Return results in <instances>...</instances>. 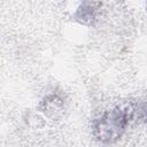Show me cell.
<instances>
[{
    "mask_svg": "<svg viewBox=\"0 0 147 147\" xmlns=\"http://www.w3.org/2000/svg\"><path fill=\"white\" fill-rule=\"evenodd\" d=\"M131 121L129 108L115 106L105 110L92 125V134L96 141L103 145L117 142L124 134Z\"/></svg>",
    "mask_w": 147,
    "mask_h": 147,
    "instance_id": "cell-1",
    "label": "cell"
},
{
    "mask_svg": "<svg viewBox=\"0 0 147 147\" xmlns=\"http://www.w3.org/2000/svg\"><path fill=\"white\" fill-rule=\"evenodd\" d=\"M40 111L48 118H59L64 113V99L57 93L47 94L40 103Z\"/></svg>",
    "mask_w": 147,
    "mask_h": 147,
    "instance_id": "cell-2",
    "label": "cell"
},
{
    "mask_svg": "<svg viewBox=\"0 0 147 147\" xmlns=\"http://www.w3.org/2000/svg\"><path fill=\"white\" fill-rule=\"evenodd\" d=\"M99 3L96 2H83L77 8L74 17L80 24L92 25L98 18V8Z\"/></svg>",
    "mask_w": 147,
    "mask_h": 147,
    "instance_id": "cell-3",
    "label": "cell"
}]
</instances>
